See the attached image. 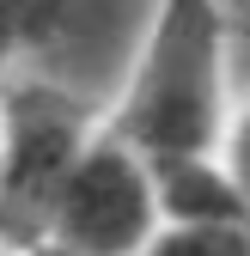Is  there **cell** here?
Listing matches in <instances>:
<instances>
[{
  "label": "cell",
  "mask_w": 250,
  "mask_h": 256,
  "mask_svg": "<svg viewBox=\"0 0 250 256\" xmlns=\"http://www.w3.org/2000/svg\"><path fill=\"white\" fill-rule=\"evenodd\" d=\"M30 256H61V250H30Z\"/></svg>",
  "instance_id": "obj_9"
},
{
  "label": "cell",
  "mask_w": 250,
  "mask_h": 256,
  "mask_svg": "<svg viewBox=\"0 0 250 256\" xmlns=\"http://www.w3.org/2000/svg\"><path fill=\"white\" fill-rule=\"evenodd\" d=\"M152 232H159V202H152V171L146 152L128 146L116 128H92V140L68 165L49 220H43V244L61 256H134Z\"/></svg>",
  "instance_id": "obj_2"
},
{
  "label": "cell",
  "mask_w": 250,
  "mask_h": 256,
  "mask_svg": "<svg viewBox=\"0 0 250 256\" xmlns=\"http://www.w3.org/2000/svg\"><path fill=\"white\" fill-rule=\"evenodd\" d=\"M92 140V116L55 86H12L0 98V244L37 250L68 165Z\"/></svg>",
  "instance_id": "obj_3"
},
{
  "label": "cell",
  "mask_w": 250,
  "mask_h": 256,
  "mask_svg": "<svg viewBox=\"0 0 250 256\" xmlns=\"http://www.w3.org/2000/svg\"><path fill=\"white\" fill-rule=\"evenodd\" d=\"M226 158V171H232V183L250 196V104L238 110V116H226V128H220V146H214Z\"/></svg>",
  "instance_id": "obj_7"
},
{
  "label": "cell",
  "mask_w": 250,
  "mask_h": 256,
  "mask_svg": "<svg viewBox=\"0 0 250 256\" xmlns=\"http://www.w3.org/2000/svg\"><path fill=\"white\" fill-rule=\"evenodd\" d=\"M0 256H30V250H6V244H0Z\"/></svg>",
  "instance_id": "obj_8"
},
{
  "label": "cell",
  "mask_w": 250,
  "mask_h": 256,
  "mask_svg": "<svg viewBox=\"0 0 250 256\" xmlns=\"http://www.w3.org/2000/svg\"><path fill=\"white\" fill-rule=\"evenodd\" d=\"M74 0H0V68H12L18 55L43 49Z\"/></svg>",
  "instance_id": "obj_5"
},
{
  "label": "cell",
  "mask_w": 250,
  "mask_h": 256,
  "mask_svg": "<svg viewBox=\"0 0 250 256\" xmlns=\"http://www.w3.org/2000/svg\"><path fill=\"white\" fill-rule=\"evenodd\" d=\"M226 43H232V18L220 0H159L110 128L146 158L152 152H214L232 116Z\"/></svg>",
  "instance_id": "obj_1"
},
{
  "label": "cell",
  "mask_w": 250,
  "mask_h": 256,
  "mask_svg": "<svg viewBox=\"0 0 250 256\" xmlns=\"http://www.w3.org/2000/svg\"><path fill=\"white\" fill-rule=\"evenodd\" d=\"M152 202L177 226H250V196L232 183L220 152H152Z\"/></svg>",
  "instance_id": "obj_4"
},
{
  "label": "cell",
  "mask_w": 250,
  "mask_h": 256,
  "mask_svg": "<svg viewBox=\"0 0 250 256\" xmlns=\"http://www.w3.org/2000/svg\"><path fill=\"white\" fill-rule=\"evenodd\" d=\"M134 256H250V226H177L159 220Z\"/></svg>",
  "instance_id": "obj_6"
}]
</instances>
